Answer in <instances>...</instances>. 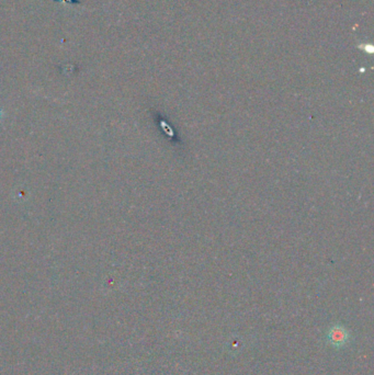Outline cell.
<instances>
[{
	"instance_id": "obj_1",
	"label": "cell",
	"mask_w": 374,
	"mask_h": 375,
	"mask_svg": "<svg viewBox=\"0 0 374 375\" xmlns=\"http://www.w3.org/2000/svg\"><path fill=\"white\" fill-rule=\"evenodd\" d=\"M332 340H333L332 342H337V343L343 342L344 333L341 332V331H339V334H338V331H333V333H332Z\"/></svg>"
},
{
	"instance_id": "obj_2",
	"label": "cell",
	"mask_w": 374,
	"mask_h": 375,
	"mask_svg": "<svg viewBox=\"0 0 374 375\" xmlns=\"http://www.w3.org/2000/svg\"><path fill=\"white\" fill-rule=\"evenodd\" d=\"M2 117H3V112H2V110H0V120H2Z\"/></svg>"
}]
</instances>
